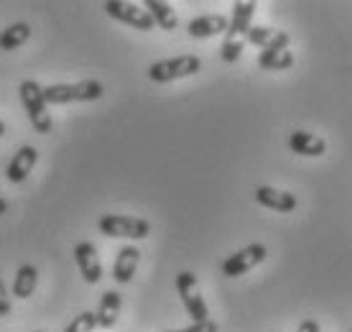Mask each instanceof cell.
<instances>
[{"instance_id": "6da1fadb", "label": "cell", "mask_w": 352, "mask_h": 332, "mask_svg": "<svg viewBox=\"0 0 352 332\" xmlns=\"http://www.w3.org/2000/svg\"><path fill=\"white\" fill-rule=\"evenodd\" d=\"M253 13H256V3L253 0H238L232 6V18H230L228 34H225V41H222L220 56L222 61H238L243 56V49L248 44V31L253 26Z\"/></svg>"}, {"instance_id": "7a4b0ae2", "label": "cell", "mask_w": 352, "mask_h": 332, "mask_svg": "<svg viewBox=\"0 0 352 332\" xmlns=\"http://www.w3.org/2000/svg\"><path fill=\"white\" fill-rule=\"evenodd\" d=\"M18 95H21V103L26 107V115L31 125H34L36 133H52V113H49V103H46L44 97V87L36 82V79H23L21 82V87H18Z\"/></svg>"}, {"instance_id": "3957f363", "label": "cell", "mask_w": 352, "mask_h": 332, "mask_svg": "<svg viewBox=\"0 0 352 332\" xmlns=\"http://www.w3.org/2000/svg\"><path fill=\"white\" fill-rule=\"evenodd\" d=\"M105 95L100 79H82L72 85H49L44 87V97L49 105H69V103H92Z\"/></svg>"}, {"instance_id": "277c9868", "label": "cell", "mask_w": 352, "mask_h": 332, "mask_svg": "<svg viewBox=\"0 0 352 332\" xmlns=\"http://www.w3.org/2000/svg\"><path fill=\"white\" fill-rule=\"evenodd\" d=\"M202 70V59L197 54H182V56H171V59L153 61L148 67V79L156 85H166V82H176V79L192 77Z\"/></svg>"}, {"instance_id": "5b68a950", "label": "cell", "mask_w": 352, "mask_h": 332, "mask_svg": "<svg viewBox=\"0 0 352 332\" xmlns=\"http://www.w3.org/2000/svg\"><path fill=\"white\" fill-rule=\"evenodd\" d=\"M100 233L107 238H125V240H143L151 233V222L143 218H133V215H102L100 222Z\"/></svg>"}, {"instance_id": "8992f818", "label": "cell", "mask_w": 352, "mask_h": 332, "mask_svg": "<svg viewBox=\"0 0 352 332\" xmlns=\"http://www.w3.org/2000/svg\"><path fill=\"white\" fill-rule=\"evenodd\" d=\"M176 291L182 297V304L189 312L194 322H204L210 320V309H207V302H204L202 291H199V281L192 271H182L176 276Z\"/></svg>"}, {"instance_id": "52a82bcc", "label": "cell", "mask_w": 352, "mask_h": 332, "mask_svg": "<svg viewBox=\"0 0 352 332\" xmlns=\"http://www.w3.org/2000/svg\"><path fill=\"white\" fill-rule=\"evenodd\" d=\"M268 258V248L263 243H250L245 248H240L238 253L228 256L225 261H222V276H228V279H238L243 273L253 271L256 266Z\"/></svg>"}, {"instance_id": "ba28073f", "label": "cell", "mask_w": 352, "mask_h": 332, "mask_svg": "<svg viewBox=\"0 0 352 332\" xmlns=\"http://www.w3.org/2000/svg\"><path fill=\"white\" fill-rule=\"evenodd\" d=\"M102 10H105L110 18L120 21V23H125V26L138 28V31H153V26H156L148 10L143 8V6H138V3H125V0H107V3H102Z\"/></svg>"}, {"instance_id": "9c48e42d", "label": "cell", "mask_w": 352, "mask_h": 332, "mask_svg": "<svg viewBox=\"0 0 352 332\" xmlns=\"http://www.w3.org/2000/svg\"><path fill=\"white\" fill-rule=\"evenodd\" d=\"M291 44V36L286 31H278L276 36V41L271 46H265L261 49L258 54V67L265 72H283V70H291L294 67V52L289 49Z\"/></svg>"}, {"instance_id": "30bf717a", "label": "cell", "mask_w": 352, "mask_h": 332, "mask_svg": "<svg viewBox=\"0 0 352 332\" xmlns=\"http://www.w3.org/2000/svg\"><path fill=\"white\" fill-rule=\"evenodd\" d=\"M74 261H77L82 279L87 281V284H97V281L102 279V263H100L95 243L82 240V243L74 245Z\"/></svg>"}, {"instance_id": "8fae6325", "label": "cell", "mask_w": 352, "mask_h": 332, "mask_svg": "<svg viewBox=\"0 0 352 332\" xmlns=\"http://www.w3.org/2000/svg\"><path fill=\"white\" fill-rule=\"evenodd\" d=\"M36 161H38V151L34 146H21V149L13 154L8 169H6V176H8L10 184H23L28 179V174L34 172Z\"/></svg>"}, {"instance_id": "7c38bea8", "label": "cell", "mask_w": 352, "mask_h": 332, "mask_svg": "<svg viewBox=\"0 0 352 332\" xmlns=\"http://www.w3.org/2000/svg\"><path fill=\"white\" fill-rule=\"evenodd\" d=\"M230 18H225L222 13H207V16H197L186 23V31L192 39H210L217 34H228Z\"/></svg>"}, {"instance_id": "4fadbf2b", "label": "cell", "mask_w": 352, "mask_h": 332, "mask_svg": "<svg viewBox=\"0 0 352 332\" xmlns=\"http://www.w3.org/2000/svg\"><path fill=\"white\" fill-rule=\"evenodd\" d=\"M256 202L258 205H263V207H268V210H276V212H294L296 210V205H299L296 194L276 189V187H258Z\"/></svg>"}, {"instance_id": "5bb4252c", "label": "cell", "mask_w": 352, "mask_h": 332, "mask_svg": "<svg viewBox=\"0 0 352 332\" xmlns=\"http://www.w3.org/2000/svg\"><path fill=\"white\" fill-rule=\"evenodd\" d=\"M141 263V251L135 245H123L118 256H115V266H113V279L118 284H131L133 276H135V269Z\"/></svg>"}, {"instance_id": "9a60e30c", "label": "cell", "mask_w": 352, "mask_h": 332, "mask_svg": "<svg viewBox=\"0 0 352 332\" xmlns=\"http://www.w3.org/2000/svg\"><path fill=\"white\" fill-rule=\"evenodd\" d=\"M289 149L299 156H324L327 154V141L317 133L309 131H294L289 136Z\"/></svg>"}, {"instance_id": "2e32d148", "label": "cell", "mask_w": 352, "mask_h": 332, "mask_svg": "<svg viewBox=\"0 0 352 332\" xmlns=\"http://www.w3.org/2000/svg\"><path fill=\"white\" fill-rule=\"evenodd\" d=\"M120 307H123V299L120 294L115 291V289H107L105 294L100 297V307H97V327H102V330H110L115 327L118 322V317H120Z\"/></svg>"}, {"instance_id": "e0dca14e", "label": "cell", "mask_w": 352, "mask_h": 332, "mask_svg": "<svg viewBox=\"0 0 352 332\" xmlns=\"http://www.w3.org/2000/svg\"><path fill=\"white\" fill-rule=\"evenodd\" d=\"M143 8L148 10L153 23L161 26V31H176L179 28V16L171 3H164V0H146Z\"/></svg>"}, {"instance_id": "ac0fdd59", "label": "cell", "mask_w": 352, "mask_h": 332, "mask_svg": "<svg viewBox=\"0 0 352 332\" xmlns=\"http://www.w3.org/2000/svg\"><path fill=\"white\" fill-rule=\"evenodd\" d=\"M36 287H38V271H36V266L23 263L16 271V276H13V297L18 299L34 297Z\"/></svg>"}, {"instance_id": "d6986e66", "label": "cell", "mask_w": 352, "mask_h": 332, "mask_svg": "<svg viewBox=\"0 0 352 332\" xmlns=\"http://www.w3.org/2000/svg\"><path fill=\"white\" fill-rule=\"evenodd\" d=\"M31 39V26L28 23H13L6 31H0V49L3 52H16Z\"/></svg>"}, {"instance_id": "ffe728a7", "label": "cell", "mask_w": 352, "mask_h": 332, "mask_svg": "<svg viewBox=\"0 0 352 332\" xmlns=\"http://www.w3.org/2000/svg\"><path fill=\"white\" fill-rule=\"evenodd\" d=\"M276 36H278V31H276V28L250 26V31H248V44L258 46V49H265V46H271L273 41H276Z\"/></svg>"}, {"instance_id": "44dd1931", "label": "cell", "mask_w": 352, "mask_h": 332, "mask_svg": "<svg viewBox=\"0 0 352 332\" xmlns=\"http://www.w3.org/2000/svg\"><path fill=\"white\" fill-rule=\"evenodd\" d=\"M95 327H97V315H95V312H80V315L67 324V330H64V332H92Z\"/></svg>"}, {"instance_id": "7402d4cb", "label": "cell", "mask_w": 352, "mask_h": 332, "mask_svg": "<svg viewBox=\"0 0 352 332\" xmlns=\"http://www.w3.org/2000/svg\"><path fill=\"white\" fill-rule=\"evenodd\" d=\"M166 332H220V324L210 317V320H204V322H192L189 327H184V330H166Z\"/></svg>"}, {"instance_id": "603a6c76", "label": "cell", "mask_w": 352, "mask_h": 332, "mask_svg": "<svg viewBox=\"0 0 352 332\" xmlns=\"http://www.w3.org/2000/svg\"><path fill=\"white\" fill-rule=\"evenodd\" d=\"M10 309H13V304H10L8 287H6V284H3V279H0V317H8Z\"/></svg>"}, {"instance_id": "cb8c5ba5", "label": "cell", "mask_w": 352, "mask_h": 332, "mask_svg": "<svg viewBox=\"0 0 352 332\" xmlns=\"http://www.w3.org/2000/svg\"><path fill=\"white\" fill-rule=\"evenodd\" d=\"M296 332H322V324H319L317 320H311V317H309V320H304V322L299 324V330Z\"/></svg>"}, {"instance_id": "d4e9b609", "label": "cell", "mask_w": 352, "mask_h": 332, "mask_svg": "<svg viewBox=\"0 0 352 332\" xmlns=\"http://www.w3.org/2000/svg\"><path fill=\"white\" fill-rule=\"evenodd\" d=\"M6 212H8V200H6L3 194H0V218H3Z\"/></svg>"}, {"instance_id": "484cf974", "label": "cell", "mask_w": 352, "mask_h": 332, "mask_svg": "<svg viewBox=\"0 0 352 332\" xmlns=\"http://www.w3.org/2000/svg\"><path fill=\"white\" fill-rule=\"evenodd\" d=\"M3 136H6V123L0 121V138H3Z\"/></svg>"}, {"instance_id": "4316f807", "label": "cell", "mask_w": 352, "mask_h": 332, "mask_svg": "<svg viewBox=\"0 0 352 332\" xmlns=\"http://www.w3.org/2000/svg\"><path fill=\"white\" fill-rule=\"evenodd\" d=\"M31 332H44V330H31Z\"/></svg>"}]
</instances>
